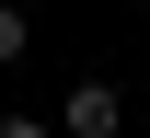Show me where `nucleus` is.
I'll use <instances>...</instances> for the list:
<instances>
[{"label":"nucleus","instance_id":"obj_1","mask_svg":"<svg viewBox=\"0 0 150 138\" xmlns=\"http://www.w3.org/2000/svg\"><path fill=\"white\" fill-rule=\"evenodd\" d=\"M115 127H127L115 81H69V138H115Z\"/></svg>","mask_w":150,"mask_h":138},{"label":"nucleus","instance_id":"obj_2","mask_svg":"<svg viewBox=\"0 0 150 138\" xmlns=\"http://www.w3.org/2000/svg\"><path fill=\"white\" fill-rule=\"evenodd\" d=\"M12 58H23V12L0 0V69H12Z\"/></svg>","mask_w":150,"mask_h":138},{"label":"nucleus","instance_id":"obj_3","mask_svg":"<svg viewBox=\"0 0 150 138\" xmlns=\"http://www.w3.org/2000/svg\"><path fill=\"white\" fill-rule=\"evenodd\" d=\"M0 138H46V127H35V115H0Z\"/></svg>","mask_w":150,"mask_h":138}]
</instances>
